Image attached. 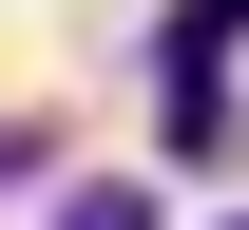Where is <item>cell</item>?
Masks as SVG:
<instances>
[{
    "mask_svg": "<svg viewBox=\"0 0 249 230\" xmlns=\"http://www.w3.org/2000/svg\"><path fill=\"white\" fill-rule=\"evenodd\" d=\"M230 38H249V0H173L154 19V96H173V154L211 134V96H230Z\"/></svg>",
    "mask_w": 249,
    "mask_h": 230,
    "instance_id": "obj_1",
    "label": "cell"
},
{
    "mask_svg": "<svg viewBox=\"0 0 249 230\" xmlns=\"http://www.w3.org/2000/svg\"><path fill=\"white\" fill-rule=\"evenodd\" d=\"M58 230H154V192H77V211H58Z\"/></svg>",
    "mask_w": 249,
    "mask_h": 230,
    "instance_id": "obj_2",
    "label": "cell"
}]
</instances>
